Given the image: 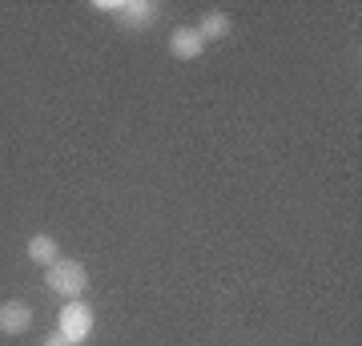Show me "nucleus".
<instances>
[{"label":"nucleus","mask_w":362,"mask_h":346,"mask_svg":"<svg viewBox=\"0 0 362 346\" xmlns=\"http://www.w3.org/2000/svg\"><path fill=\"white\" fill-rule=\"evenodd\" d=\"M45 286H49L57 298L73 302V298L85 294L89 274H85V266H81V262H73V258H57V262L49 266V274H45Z\"/></svg>","instance_id":"f257e3e1"},{"label":"nucleus","mask_w":362,"mask_h":346,"mask_svg":"<svg viewBox=\"0 0 362 346\" xmlns=\"http://www.w3.org/2000/svg\"><path fill=\"white\" fill-rule=\"evenodd\" d=\"M93 326H97V314H93L89 302H81V298H73V302H65L61 306V318H57V330L65 334L73 346H81L85 338L93 334Z\"/></svg>","instance_id":"f03ea898"},{"label":"nucleus","mask_w":362,"mask_h":346,"mask_svg":"<svg viewBox=\"0 0 362 346\" xmlns=\"http://www.w3.org/2000/svg\"><path fill=\"white\" fill-rule=\"evenodd\" d=\"M97 13H113L121 25L145 28L157 16V4H153V0H101V4H97Z\"/></svg>","instance_id":"7ed1b4c3"},{"label":"nucleus","mask_w":362,"mask_h":346,"mask_svg":"<svg viewBox=\"0 0 362 346\" xmlns=\"http://www.w3.org/2000/svg\"><path fill=\"white\" fill-rule=\"evenodd\" d=\"M33 306L28 302H21V298H13V302H4L0 306V334H25L33 330Z\"/></svg>","instance_id":"20e7f679"},{"label":"nucleus","mask_w":362,"mask_h":346,"mask_svg":"<svg viewBox=\"0 0 362 346\" xmlns=\"http://www.w3.org/2000/svg\"><path fill=\"white\" fill-rule=\"evenodd\" d=\"M169 52L177 57V61H194V57H202L206 52V40L197 37V28L194 25H181L169 33Z\"/></svg>","instance_id":"39448f33"},{"label":"nucleus","mask_w":362,"mask_h":346,"mask_svg":"<svg viewBox=\"0 0 362 346\" xmlns=\"http://www.w3.org/2000/svg\"><path fill=\"white\" fill-rule=\"evenodd\" d=\"M28 258L40 262V266H52V262L61 258V246H57L52 233H33V238H28Z\"/></svg>","instance_id":"423d86ee"},{"label":"nucleus","mask_w":362,"mask_h":346,"mask_svg":"<svg viewBox=\"0 0 362 346\" xmlns=\"http://www.w3.org/2000/svg\"><path fill=\"white\" fill-rule=\"evenodd\" d=\"M194 28H197V37L202 40H218V37L230 33V16L226 13H209V16H202V25H194Z\"/></svg>","instance_id":"0eeeda50"},{"label":"nucleus","mask_w":362,"mask_h":346,"mask_svg":"<svg viewBox=\"0 0 362 346\" xmlns=\"http://www.w3.org/2000/svg\"><path fill=\"white\" fill-rule=\"evenodd\" d=\"M40 346H73V342H69V338H65V334H61V330H52L49 338L40 342Z\"/></svg>","instance_id":"6e6552de"}]
</instances>
